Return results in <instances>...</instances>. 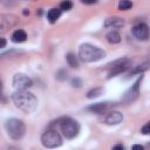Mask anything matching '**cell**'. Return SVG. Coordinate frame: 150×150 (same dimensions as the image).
Here are the masks:
<instances>
[{"mask_svg": "<svg viewBox=\"0 0 150 150\" xmlns=\"http://www.w3.org/2000/svg\"><path fill=\"white\" fill-rule=\"evenodd\" d=\"M150 68V63H148V62H144V63H142V64H138V66H135L132 69H130L129 70V75L131 76V75H135V74H142V73H144L145 70H148Z\"/></svg>", "mask_w": 150, "mask_h": 150, "instance_id": "obj_15", "label": "cell"}, {"mask_svg": "<svg viewBox=\"0 0 150 150\" xmlns=\"http://www.w3.org/2000/svg\"><path fill=\"white\" fill-rule=\"evenodd\" d=\"M109 108H110V104L108 102H98V103H95V104L89 105L87 108V110H89L90 112H94V114H103Z\"/></svg>", "mask_w": 150, "mask_h": 150, "instance_id": "obj_12", "label": "cell"}, {"mask_svg": "<svg viewBox=\"0 0 150 150\" xmlns=\"http://www.w3.org/2000/svg\"><path fill=\"white\" fill-rule=\"evenodd\" d=\"M26 39H27V34L23 29H16L12 34V41L13 42H16V43L23 42V41H26Z\"/></svg>", "mask_w": 150, "mask_h": 150, "instance_id": "obj_14", "label": "cell"}, {"mask_svg": "<svg viewBox=\"0 0 150 150\" xmlns=\"http://www.w3.org/2000/svg\"><path fill=\"white\" fill-rule=\"evenodd\" d=\"M105 56V52L94 45L82 43L79 48V57L83 62H96Z\"/></svg>", "mask_w": 150, "mask_h": 150, "instance_id": "obj_2", "label": "cell"}, {"mask_svg": "<svg viewBox=\"0 0 150 150\" xmlns=\"http://www.w3.org/2000/svg\"><path fill=\"white\" fill-rule=\"evenodd\" d=\"M71 86L76 87V88H80L82 86V81L79 77H74V79H71Z\"/></svg>", "mask_w": 150, "mask_h": 150, "instance_id": "obj_24", "label": "cell"}, {"mask_svg": "<svg viewBox=\"0 0 150 150\" xmlns=\"http://www.w3.org/2000/svg\"><path fill=\"white\" fill-rule=\"evenodd\" d=\"M33 81L25 74H15L13 77V86L18 90H25L29 87H32Z\"/></svg>", "mask_w": 150, "mask_h": 150, "instance_id": "obj_10", "label": "cell"}, {"mask_svg": "<svg viewBox=\"0 0 150 150\" xmlns=\"http://www.w3.org/2000/svg\"><path fill=\"white\" fill-rule=\"evenodd\" d=\"M102 93H103V88L102 87H96L94 89H90L87 93V97L88 98H95V97H98Z\"/></svg>", "mask_w": 150, "mask_h": 150, "instance_id": "obj_19", "label": "cell"}, {"mask_svg": "<svg viewBox=\"0 0 150 150\" xmlns=\"http://www.w3.org/2000/svg\"><path fill=\"white\" fill-rule=\"evenodd\" d=\"M41 143L45 148H57L62 144V137L56 130H47L41 136Z\"/></svg>", "mask_w": 150, "mask_h": 150, "instance_id": "obj_6", "label": "cell"}, {"mask_svg": "<svg viewBox=\"0 0 150 150\" xmlns=\"http://www.w3.org/2000/svg\"><path fill=\"white\" fill-rule=\"evenodd\" d=\"M60 16H61V9H60V8H52V9H49L48 13H47V19H48V21L52 22V23H54Z\"/></svg>", "mask_w": 150, "mask_h": 150, "instance_id": "obj_16", "label": "cell"}, {"mask_svg": "<svg viewBox=\"0 0 150 150\" xmlns=\"http://www.w3.org/2000/svg\"><path fill=\"white\" fill-rule=\"evenodd\" d=\"M71 7H73L71 0H63L60 4V9L61 11H69V9H71Z\"/></svg>", "mask_w": 150, "mask_h": 150, "instance_id": "obj_21", "label": "cell"}, {"mask_svg": "<svg viewBox=\"0 0 150 150\" xmlns=\"http://www.w3.org/2000/svg\"><path fill=\"white\" fill-rule=\"evenodd\" d=\"M82 4H86V5H93V4H96L97 0H81Z\"/></svg>", "mask_w": 150, "mask_h": 150, "instance_id": "obj_25", "label": "cell"}, {"mask_svg": "<svg viewBox=\"0 0 150 150\" xmlns=\"http://www.w3.org/2000/svg\"><path fill=\"white\" fill-rule=\"evenodd\" d=\"M56 80H59V81H64L66 79H67V76H68V73H67V70H64V69H60L57 73H56Z\"/></svg>", "mask_w": 150, "mask_h": 150, "instance_id": "obj_22", "label": "cell"}, {"mask_svg": "<svg viewBox=\"0 0 150 150\" xmlns=\"http://www.w3.org/2000/svg\"><path fill=\"white\" fill-rule=\"evenodd\" d=\"M123 148H124V146H123L122 144H117V145L114 146V149H123Z\"/></svg>", "mask_w": 150, "mask_h": 150, "instance_id": "obj_28", "label": "cell"}, {"mask_svg": "<svg viewBox=\"0 0 150 150\" xmlns=\"http://www.w3.org/2000/svg\"><path fill=\"white\" fill-rule=\"evenodd\" d=\"M132 149H141V150H143V146L139 145V144H136V145H132Z\"/></svg>", "mask_w": 150, "mask_h": 150, "instance_id": "obj_27", "label": "cell"}, {"mask_svg": "<svg viewBox=\"0 0 150 150\" xmlns=\"http://www.w3.org/2000/svg\"><path fill=\"white\" fill-rule=\"evenodd\" d=\"M107 40H108V42H110V43H118L120 41H121V35H120V33L118 32H116V30H112V32H109L108 34H107Z\"/></svg>", "mask_w": 150, "mask_h": 150, "instance_id": "obj_17", "label": "cell"}, {"mask_svg": "<svg viewBox=\"0 0 150 150\" xmlns=\"http://www.w3.org/2000/svg\"><path fill=\"white\" fill-rule=\"evenodd\" d=\"M66 59H67V63H68L69 67H71V68H79V61H77V57L75 56V54L68 53L67 56H66Z\"/></svg>", "mask_w": 150, "mask_h": 150, "instance_id": "obj_18", "label": "cell"}, {"mask_svg": "<svg viewBox=\"0 0 150 150\" xmlns=\"http://www.w3.org/2000/svg\"><path fill=\"white\" fill-rule=\"evenodd\" d=\"M1 48H4V47H6V39L5 38H1V46H0Z\"/></svg>", "mask_w": 150, "mask_h": 150, "instance_id": "obj_26", "label": "cell"}, {"mask_svg": "<svg viewBox=\"0 0 150 150\" xmlns=\"http://www.w3.org/2000/svg\"><path fill=\"white\" fill-rule=\"evenodd\" d=\"M5 129L12 139H21L26 132L25 123L19 118H9L5 123Z\"/></svg>", "mask_w": 150, "mask_h": 150, "instance_id": "obj_3", "label": "cell"}, {"mask_svg": "<svg viewBox=\"0 0 150 150\" xmlns=\"http://www.w3.org/2000/svg\"><path fill=\"white\" fill-rule=\"evenodd\" d=\"M12 100L16 108L26 114L33 112L38 108V98L34 94L25 90H16L12 95Z\"/></svg>", "mask_w": 150, "mask_h": 150, "instance_id": "obj_1", "label": "cell"}, {"mask_svg": "<svg viewBox=\"0 0 150 150\" xmlns=\"http://www.w3.org/2000/svg\"><path fill=\"white\" fill-rule=\"evenodd\" d=\"M132 7V2L130 0H120L118 2V9L121 11H128Z\"/></svg>", "mask_w": 150, "mask_h": 150, "instance_id": "obj_20", "label": "cell"}, {"mask_svg": "<svg viewBox=\"0 0 150 150\" xmlns=\"http://www.w3.org/2000/svg\"><path fill=\"white\" fill-rule=\"evenodd\" d=\"M132 35L137 39V40H141V41H145L150 38V30H149V27L146 23L144 22H139L137 25H135L132 27Z\"/></svg>", "mask_w": 150, "mask_h": 150, "instance_id": "obj_9", "label": "cell"}, {"mask_svg": "<svg viewBox=\"0 0 150 150\" xmlns=\"http://www.w3.org/2000/svg\"><path fill=\"white\" fill-rule=\"evenodd\" d=\"M23 14L27 15V14H29V12H28V11H23Z\"/></svg>", "mask_w": 150, "mask_h": 150, "instance_id": "obj_29", "label": "cell"}, {"mask_svg": "<svg viewBox=\"0 0 150 150\" xmlns=\"http://www.w3.org/2000/svg\"><path fill=\"white\" fill-rule=\"evenodd\" d=\"M60 129L62 131V135L67 139H73L80 132V124L77 121L67 117V118L62 120V122L60 123Z\"/></svg>", "mask_w": 150, "mask_h": 150, "instance_id": "obj_4", "label": "cell"}, {"mask_svg": "<svg viewBox=\"0 0 150 150\" xmlns=\"http://www.w3.org/2000/svg\"><path fill=\"white\" fill-rule=\"evenodd\" d=\"M130 67H131V60L128 59V57H122V59H118V60L109 63L108 67H107V68H109L108 79H110L112 76H116V75L128 70Z\"/></svg>", "mask_w": 150, "mask_h": 150, "instance_id": "obj_5", "label": "cell"}, {"mask_svg": "<svg viewBox=\"0 0 150 150\" xmlns=\"http://www.w3.org/2000/svg\"><path fill=\"white\" fill-rule=\"evenodd\" d=\"M142 79H143V76L141 75L135 81V83L124 93V95L122 97V101L124 103H131V102H134V101H136L138 98V96H139V84L142 82Z\"/></svg>", "mask_w": 150, "mask_h": 150, "instance_id": "obj_7", "label": "cell"}, {"mask_svg": "<svg viewBox=\"0 0 150 150\" xmlns=\"http://www.w3.org/2000/svg\"><path fill=\"white\" fill-rule=\"evenodd\" d=\"M19 22V19L14 14H1L0 16V32L5 33L8 29L16 26Z\"/></svg>", "mask_w": 150, "mask_h": 150, "instance_id": "obj_8", "label": "cell"}, {"mask_svg": "<svg viewBox=\"0 0 150 150\" xmlns=\"http://www.w3.org/2000/svg\"><path fill=\"white\" fill-rule=\"evenodd\" d=\"M123 120V115L120 111H110L104 117V123L108 125H116L121 123Z\"/></svg>", "mask_w": 150, "mask_h": 150, "instance_id": "obj_11", "label": "cell"}, {"mask_svg": "<svg viewBox=\"0 0 150 150\" xmlns=\"http://www.w3.org/2000/svg\"><path fill=\"white\" fill-rule=\"evenodd\" d=\"M124 25V20L122 18H117V16H114V18H108L105 21H104V27H112V28H120Z\"/></svg>", "mask_w": 150, "mask_h": 150, "instance_id": "obj_13", "label": "cell"}, {"mask_svg": "<svg viewBox=\"0 0 150 150\" xmlns=\"http://www.w3.org/2000/svg\"><path fill=\"white\" fill-rule=\"evenodd\" d=\"M141 131H142L143 135H150V122H148L146 124H144V125L142 127Z\"/></svg>", "mask_w": 150, "mask_h": 150, "instance_id": "obj_23", "label": "cell"}]
</instances>
